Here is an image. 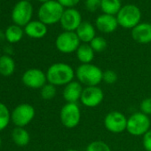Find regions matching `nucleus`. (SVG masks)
<instances>
[{
    "instance_id": "34",
    "label": "nucleus",
    "mask_w": 151,
    "mask_h": 151,
    "mask_svg": "<svg viewBox=\"0 0 151 151\" xmlns=\"http://www.w3.org/2000/svg\"><path fill=\"white\" fill-rule=\"evenodd\" d=\"M65 151H79V150L75 149V148H68V149H67V150H65Z\"/></svg>"
},
{
    "instance_id": "13",
    "label": "nucleus",
    "mask_w": 151,
    "mask_h": 151,
    "mask_svg": "<svg viewBox=\"0 0 151 151\" xmlns=\"http://www.w3.org/2000/svg\"><path fill=\"white\" fill-rule=\"evenodd\" d=\"M104 99V92L100 86L84 87L80 101L86 108L98 107Z\"/></svg>"
},
{
    "instance_id": "18",
    "label": "nucleus",
    "mask_w": 151,
    "mask_h": 151,
    "mask_svg": "<svg viewBox=\"0 0 151 151\" xmlns=\"http://www.w3.org/2000/svg\"><path fill=\"white\" fill-rule=\"evenodd\" d=\"M79 40L83 44H90L96 37V30L94 26L89 22H83L78 29L76 30Z\"/></svg>"
},
{
    "instance_id": "33",
    "label": "nucleus",
    "mask_w": 151,
    "mask_h": 151,
    "mask_svg": "<svg viewBox=\"0 0 151 151\" xmlns=\"http://www.w3.org/2000/svg\"><path fill=\"white\" fill-rule=\"evenodd\" d=\"M1 37H5V32H2L1 30H0V38Z\"/></svg>"
},
{
    "instance_id": "31",
    "label": "nucleus",
    "mask_w": 151,
    "mask_h": 151,
    "mask_svg": "<svg viewBox=\"0 0 151 151\" xmlns=\"http://www.w3.org/2000/svg\"><path fill=\"white\" fill-rule=\"evenodd\" d=\"M57 1L62 6L64 9H68L75 8L79 4L80 0H57Z\"/></svg>"
},
{
    "instance_id": "16",
    "label": "nucleus",
    "mask_w": 151,
    "mask_h": 151,
    "mask_svg": "<svg viewBox=\"0 0 151 151\" xmlns=\"http://www.w3.org/2000/svg\"><path fill=\"white\" fill-rule=\"evenodd\" d=\"M132 38L138 44L147 45L151 43V23L140 22L131 31Z\"/></svg>"
},
{
    "instance_id": "28",
    "label": "nucleus",
    "mask_w": 151,
    "mask_h": 151,
    "mask_svg": "<svg viewBox=\"0 0 151 151\" xmlns=\"http://www.w3.org/2000/svg\"><path fill=\"white\" fill-rule=\"evenodd\" d=\"M117 74L116 71L112 69H107L103 71L102 74V82H104L107 85H113L117 81Z\"/></svg>"
},
{
    "instance_id": "27",
    "label": "nucleus",
    "mask_w": 151,
    "mask_h": 151,
    "mask_svg": "<svg viewBox=\"0 0 151 151\" xmlns=\"http://www.w3.org/2000/svg\"><path fill=\"white\" fill-rule=\"evenodd\" d=\"M86 151H112V149L105 141L97 139L90 142L87 145Z\"/></svg>"
},
{
    "instance_id": "11",
    "label": "nucleus",
    "mask_w": 151,
    "mask_h": 151,
    "mask_svg": "<svg viewBox=\"0 0 151 151\" xmlns=\"http://www.w3.org/2000/svg\"><path fill=\"white\" fill-rule=\"evenodd\" d=\"M22 81L28 88L41 89L47 84L46 74L40 68H29L22 74Z\"/></svg>"
},
{
    "instance_id": "1",
    "label": "nucleus",
    "mask_w": 151,
    "mask_h": 151,
    "mask_svg": "<svg viewBox=\"0 0 151 151\" xmlns=\"http://www.w3.org/2000/svg\"><path fill=\"white\" fill-rule=\"evenodd\" d=\"M47 83L57 86H65L74 81L76 70L68 63L56 62L52 64L46 70Z\"/></svg>"
},
{
    "instance_id": "26",
    "label": "nucleus",
    "mask_w": 151,
    "mask_h": 151,
    "mask_svg": "<svg viewBox=\"0 0 151 151\" xmlns=\"http://www.w3.org/2000/svg\"><path fill=\"white\" fill-rule=\"evenodd\" d=\"M94 52H102L103 51L106 50L108 47V42L107 40L101 36H96L89 44Z\"/></svg>"
},
{
    "instance_id": "4",
    "label": "nucleus",
    "mask_w": 151,
    "mask_h": 151,
    "mask_svg": "<svg viewBox=\"0 0 151 151\" xmlns=\"http://www.w3.org/2000/svg\"><path fill=\"white\" fill-rule=\"evenodd\" d=\"M118 25L125 29H132L141 20L140 9L133 4H128L122 6L116 14Z\"/></svg>"
},
{
    "instance_id": "19",
    "label": "nucleus",
    "mask_w": 151,
    "mask_h": 151,
    "mask_svg": "<svg viewBox=\"0 0 151 151\" xmlns=\"http://www.w3.org/2000/svg\"><path fill=\"white\" fill-rule=\"evenodd\" d=\"M94 51L89 44H81L76 52V55L81 64L92 63L94 59Z\"/></svg>"
},
{
    "instance_id": "37",
    "label": "nucleus",
    "mask_w": 151,
    "mask_h": 151,
    "mask_svg": "<svg viewBox=\"0 0 151 151\" xmlns=\"http://www.w3.org/2000/svg\"><path fill=\"white\" fill-rule=\"evenodd\" d=\"M28 1H29V0H28Z\"/></svg>"
},
{
    "instance_id": "7",
    "label": "nucleus",
    "mask_w": 151,
    "mask_h": 151,
    "mask_svg": "<svg viewBox=\"0 0 151 151\" xmlns=\"http://www.w3.org/2000/svg\"><path fill=\"white\" fill-rule=\"evenodd\" d=\"M60 120L68 129L77 127L81 121V109L78 103H65L60 111Z\"/></svg>"
},
{
    "instance_id": "23",
    "label": "nucleus",
    "mask_w": 151,
    "mask_h": 151,
    "mask_svg": "<svg viewBox=\"0 0 151 151\" xmlns=\"http://www.w3.org/2000/svg\"><path fill=\"white\" fill-rule=\"evenodd\" d=\"M122 6L121 0H101V10L102 14L116 16Z\"/></svg>"
},
{
    "instance_id": "17",
    "label": "nucleus",
    "mask_w": 151,
    "mask_h": 151,
    "mask_svg": "<svg viewBox=\"0 0 151 151\" xmlns=\"http://www.w3.org/2000/svg\"><path fill=\"white\" fill-rule=\"evenodd\" d=\"M47 32H48L47 25H45L39 20L31 21L24 27V33L28 37L35 39L43 38L44 37H45Z\"/></svg>"
},
{
    "instance_id": "29",
    "label": "nucleus",
    "mask_w": 151,
    "mask_h": 151,
    "mask_svg": "<svg viewBox=\"0 0 151 151\" xmlns=\"http://www.w3.org/2000/svg\"><path fill=\"white\" fill-rule=\"evenodd\" d=\"M101 0H85V7L90 13H95L101 9Z\"/></svg>"
},
{
    "instance_id": "30",
    "label": "nucleus",
    "mask_w": 151,
    "mask_h": 151,
    "mask_svg": "<svg viewBox=\"0 0 151 151\" xmlns=\"http://www.w3.org/2000/svg\"><path fill=\"white\" fill-rule=\"evenodd\" d=\"M139 111L148 116H151V97L145 98L140 101Z\"/></svg>"
},
{
    "instance_id": "24",
    "label": "nucleus",
    "mask_w": 151,
    "mask_h": 151,
    "mask_svg": "<svg viewBox=\"0 0 151 151\" xmlns=\"http://www.w3.org/2000/svg\"><path fill=\"white\" fill-rule=\"evenodd\" d=\"M11 122V113L8 107L0 102V132L5 130Z\"/></svg>"
},
{
    "instance_id": "22",
    "label": "nucleus",
    "mask_w": 151,
    "mask_h": 151,
    "mask_svg": "<svg viewBox=\"0 0 151 151\" xmlns=\"http://www.w3.org/2000/svg\"><path fill=\"white\" fill-rule=\"evenodd\" d=\"M24 35V29L22 27L13 24L6 28L5 31V38L10 44H16L19 43Z\"/></svg>"
},
{
    "instance_id": "36",
    "label": "nucleus",
    "mask_w": 151,
    "mask_h": 151,
    "mask_svg": "<svg viewBox=\"0 0 151 151\" xmlns=\"http://www.w3.org/2000/svg\"><path fill=\"white\" fill-rule=\"evenodd\" d=\"M1 145H2V139L0 137V147H1Z\"/></svg>"
},
{
    "instance_id": "3",
    "label": "nucleus",
    "mask_w": 151,
    "mask_h": 151,
    "mask_svg": "<svg viewBox=\"0 0 151 151\" xmlns=\"http://www.w3.org/2000/svg\"><path fill=\"white\" fill-rule=\"evenodd\" d=\"M64 10L57 0H50L40 6L37 11V17L45 25H53L60 22Z\"/></svg>"
},
{
    "instance_id": "12",
    "label": "nucleus",
    "mask_w": 151,
    "mask_h": 151,
    "mask_svg": "<svg viewBox=\"0 0 151 151\" xmlns=\"http://www.w3.org/2000/svg\"><path fill=\"white\" fill-rule=\"evenodd\" d=\"M82 22V15L79 11L76 8L65 9L60 21V27L64 31L73 32H76Z\"/></svg>"
},
{
    "instance_id": "38",
    "label": "nucleus",
    "mask_w": 151,
    "mask_h": 151,
    "mask_svg": "<svg viewBox=\"0 0 151 151\" xmlns=\"http://www.w3.org/2000/svg\"><path fill=\"white\" fill-rule=\"evenodd\" d=\"M0 56H1V55H0Z\"/></svg>"
},
{
    "instance_id": "6",
    "label": "nucleus",
    "mask_w": 151,
    "mask_h": 151,
    "mask_svg": "<svg viewBox=\"0 0 151 151\" xmlns=\"http://www.w3.org/2000/svg\"><path fill=\"white\" fill-rule=\"evenodd\" d=\"M33 6L28 0H20L13 8L11 18L15 25L25 27L31 22L33 16Z\"/></svg>"
},
{
    "instance_id": "8",
    "label": "nucleus",
    "mask_w": 151,
    "mask_h": 151,
    "mask_svg": "<svg viewBox=\"0 0 151 151\" xmlns=\"http://www.w3.org/2000/svg\"><path fill=\"white\" fill-rule=\"evenodd\" d=\"M81 41L78 35L73 31H63L58 35L55 40V46L57 50L65 54L76 52L80 46Z\"/></svg>"
},
{
    "instance_id": "35",
    "label": "nucleus",
    "mask_w": 151,
    "mask_h": 151,
    "mask_svg": "<svg viewBox=\"0 0 151 151\" xmlns=\"http://www.w3.org/2000/svg\"><path fill=\"white\" fill-rule=\"evenodd\" d=\"M37 1H39V2H41L43 4V3H45L47 1H50V0H37Z\"/></svg>"
},
{
    "instance_id": "25",
    "label": "nucleus",
    "mask_w": 151,
    "mask_h": 151,
    "mask_svg": "<svg viewBox=\"0 0 151 151\" xmlns=\"http://www.w3.org/2000/svg\"><path fill=\"white\" fill-rule=\"evenodd\" d=\"M57 93V88L55 86L52 84H45L41 89H40V95L43 100L45 101H50L53 99L56 96Z\"/></svg>"
},
{
    "instance_id": "21",
    "label": "nucleus",
    "mask_w": 151,
    "mask_h": 151,
    "mask_svg": "<svg viewBox=\"0 0 151 151\" xmlns=\"http://www.w3.org/2000/svg\"><path fill=\"white\" fill-rule=\"evenodd\" d=\"M15 61L8 54L0 56V75L3 77H10L14 73Z\"/></svg>"
},
{
    "instance_id": "14",
    "label": "nucleus",
    "mask_w": 151,
    "mask_h": 151,
    "mask_svg": "<svg viewBox=\"0 0 151 151\" xmlns=\"http://www.w3.org/2000/svg\"><path fill=\"white\" fill-rule=\"evenodd\" d=\"M95 27L103 34H111L117 29L119 25L116 16L101 14L95 20Z\"/></svg>"
},
{
    "instance_id": "20",
    "label": "nucleus",
    "mask_w": 151,
    "mask_h": 151,
    "mask_svg": "<svg viewBox=\"0 0 151 151\" xmlns=\"http://www.w3.org/2000/svg\"><path fill=\"white\" fill-rule=\"evenodd\" d=\"M11 137L15 145L19 147H25L30 141V135L24 127H16L13 129Z\"/></svg>"
},
{
    "instance_id": "10",
    "label": "nucleus",
    "mask_w": 151,
    "mask_h": 151,
    "mask_svg": "<svg viewBox=\"0 0 151 151\" xmlns=\"http://www.w3.org/2000/svg\"><path fill=\"white\" fill-rule=\"evenodd\" d=\"M128 118L120 111L113 110L109 112L103 120L105 129L111 133H122L126 131Z\"/></svg>"
},
{
    "instance_id": "2",
    "label": "nucleus",
    "mask_w": 151,
    "mask_h": 151,
    "mask_svg": "<svg viewBox=\"0 0 151 151\" xmlns=\"http://www.w3.org/2000/svg\"><path fill=\"white\" fill-rule=\"evenodd\" d=\"M102 74L101 68L93 63L80 64L76 69V78L85 87L99 86L102 82Z\"/></svg>"
},
{
    "instance_id": "32",
    "label": "nucleus",
    "mask_w": 151,
    "mask_h": 151,
    "mask_svg": "<svg viewBox=\"0 0 151 151\" xmlns=\"http://www.w3.org/2000/svg\"><path fill=\"white\" fill-rule=\"evenodd\" d=\"M142 145L146 151H151V129L142 136Z\"/></svg>"
},
{
    "instance_id": "5",
    "label": "nucleus",
    "mask_w": 151,
    "mask_h": 151,
    "mask_svg": "<svg viewBox=\"0 0 151 151\" xmlns=\"http://www.w3.org/2000/svg\"><path fill=\"white\" fill-rule=\"evenodd\" d=\"M151 129L150 117L142 112H135L132 114L127 120L126 131L132 136H143Z\"/></svg>"
},
{
    "instance_id": "15",
    "label": "nucleus",
    "mask_w": 151,
    "mask_h": 151,
    "mask_svg": "<svg viewBox=\"0 0 151 151\" xmlns=\"http://www.w3.org/2000/svg\"><path fill=\"white\" fill-rule=\"evenodd\" d=\"M84 87L78 81H72L64 86L62 97L67 103H78L81 99Z\"/></svg>"
},
{
    "instance_id": "9",
    "label": "nucleus",
    "mask_w": 151,
    "mask_h": 151,
    "mask_svg": "<svg viewBox=\"0 0 151 151\" xmlns=\"http://www.w3.org/2000/svg\"><path fill=\"white\" fill-rule=\"evenodd\" d=\"M36 116L35 108L29 103L16 106L11 113V121L16 127H25L32 122Z\"/></svg>"
}]
</instances>
